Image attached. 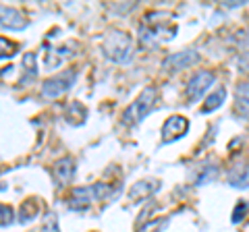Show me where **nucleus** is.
<instances>
[{"label":"nucleus","instance_id":"4","mask_svg":"<svg viewBox=\"0 0 249 232\" xmlns=\"http://www.w3.org/2000/svg\"><path fill=\"white\" fill-rule=\"evenodd\" d=\"M75 79H77V73L73 68H67V71L54 75L42 85V96L44 98H58L62 94H67L75 85Z\"/></svg>","mask_w":249,"mask_h":232},{"label":"nucleus","instance_id":"23","mask_svg":"<svg viewBox=\"0 0 249 232\" xmlns=\"http://www.w3.org/2000/svg\"><path fill=\"white\" fill-rule=\"evenodd\" d=\"M13 224V210L9 205H2V228L11 226Z\"/></svg>","mask_w":249,"mask_h":232},{"label":"nucleus","instance_id":"1","mask_svg":"<svg viewBox=\"0 0 249 232\" xmlns=\"http://www.w3.org/2000/svg\"><path fill=\"white\" fill-rule=\"evenodd\" d=\"M177 35V25H173L170 13H147L139 25V40L143 44L168 42Z\"/></svg>","mask_w":249,"mask_h":232},{"label":"nucleus","instance_id":"10","mask_svg":"<svg viewBox=\"0 0 249 232\" xmlns=\"http://www.w3.org/2000/svg\"><path fill=\"white\" fill-rule=\"evenodd\" d=\"M158 187H160V184L156 182V181H139V182H135L133 187H131V191H129V201L137 203V201L150 197Z\"/></svg>","mask_w":249,"mask_h":232},{"label":"nucleus","instance_id":"6","mask_svg":"<svg viewBox=\"0 0 249 232\" xmlns=\"http://www.w3.org/2000/svg\"><path fill=\"white\" fill-rule=\"evenodd\" d=\"M187 129H189V120H187L185 116H181V114L170 116V118H166L164 127H162V141L164 143L175 141V139L183 137L187 133Z\"/></svg>","mask_w":249,"mask_h":232},{"label":"nucleus","instance_id":"9","mask_svg":"<svg viewBox=\"0 0 249 232\" xmlns=\"http://www.w3.org/2000/svg\"><path fill=\"white\" fill-rule=\"evenodd\" d=\"M91 201H98L96 199V191H93V184L91 187H79L73 191V197L69 201V207L75 212H81L85 207L91 205Z\"/></svg>","mask_w":249,"mask_h":232},{"label":"nucleus","instance_id":"16","mask_svg":"<svg viewBox=\"0 0 249 232\" xmlns=\"http://www.w3.org/2000/svg\"><path fill=\"white\" fill-rule=\"evenodd\" d=\"M37 77V56L36 52H27L25 56H23V79L21 83H27L31 79H36Z\"/></svg>","mask_w":249,"mask_h":232},{"label":"nucleus","instance_id":"20","mask_svg":"<svg viewBox=\"0 0 249 232\" xmlns=\"http://www.w3.org/2000/svg\"><path fill=\"white\" fill-rule=\"evenodd\" d=\"M247 210H249V203L247 201H241V203L235 205V210H232V224H239L241 220L247 215Z\"/></svg>","mask_w":249,"mask_h":232},{"label":"nucleus","instance_id":"3","mask_svg":"<svg viewBox=\"0 0 249 232\" xmlns=\"http://www.w3.org/2000/svg\"><path fill=\"white\" fill-rule=\"evenodd\" d=\"M156 102H158V89L156 87H145L142 89V94H139L133 102L129 104V108L123 112V122L129 127L137 125V122H142L147 114H150V110L156 106Z\"/></svg>","mask_w":249,"mask_h":232},{"label":"nucleus","instance_id":"18","mask_svg":"<svg viewBox=\"0 0 249 232\" xmlns=\"http://www.w3.org/2000/svg\"><path fill=\"white\" fill-rule=\"evenodd\" d=\"M37 215V203L36 201H25V203L21 205V222L25 224L29 220H34Z\"/></svg>","mask_w":249,"mask_h":232},{"label":"nucleus","instance_id":"7","mask_svg":"<svg viewBox=\"0 0 249 232\" xmlns=\"http://www.w3.org/2000/svg\"><path fill=\"white\" fill-rule=\"evenodd\" d=\"M199 60V54L196 50H183V52H175L164 60V68L168 71H183V68L196 65Z\"/></svg>","mask_w":249,"mask_h":232},{"label":"nucleus","instance_id":"17","mask_svg":"<svg viewBox=\"0 0 249 232\" xmlns=\"http://www.w3.org/2000/svg\"><path fill=\"white\" fill-rule=\"evenodd\" d=\"M224 99H227V89H224V87H218V89L214 91V94H210V96L206 98V102H204V108H201V112L208 114V112L218 110V108L222 106Z\"/></svg>","mask_w":249,"mask_h":232},{"label":"nucleus","instance_id":"15","mask_svg":"<svg viewBox=\"0 0 249 232\" xmlns=\"http://www.w3.org/2000/svg\"><path fill=\"white\" fill-rule=\"evenodd\" d=\"M54 176H56V181L62 182V184L71 182V179L75 176V164H73V160L71 158H65V160L56 162V166H54Z\"/></svg>","mask_w":249,"mask_h":232},{"label":"nucleus","instance_id":"24","mask_svg":"<svg viewBox=\"0 0 249 232\" xmlns=\"http://www.w3.org/2000/svg\"><path fill=\"white\" fill-rule=\"evenodd\" d=\"M239 65L243 66V71H249V50L243 52V56H239Z\"/></svg>","mask_w":249,"mask_h":232},{"label":"nucleus","instance_id":"13","mask_svg":"<svg viewBox=\"0 0 249 232\" xmlns=\"http://www.w3.org/2000/svg\"><path fill=\"white\" fill-rule=\"evenodd\" d=\"M67 56H71L69 46H62V48H50V52H46L44 66L48 68V71H54V68H58L62 65V60H65Z\"/></svg>","mask_w":249,"mask_h":232},{"label":"nucleus","instance_id":"5","mask_svg":"<svg viewBox=\"0 0 249 232\" xmlns=\"http://www.w3.org/2000/svg\"><path fill=\"white\" fill-rule=\"evenodd\" d=\"M214 73L212 71H197L196 75L191 77V81L187 83V98H189V102H197L208 91V87L214 83Z\"/></svg>","mask_w":249,"mask_h":232},{"label":"nucleus","instance_id":"19","mask_svg":"<svg viewBox=\"0 0 249 232\" xmlns=\"http://www.w3.org/2000/svg\"><path fill=\"white\" fill-rule=\"evenodd\" d=\"M42 232H60L58 228V218H56V214H52L48 212L42 218Z\"/></svg>","mask_w":249,"mask_h":232},{"label":"nucleus","instance_id":"21","mask_svg":"<svg viewBox=\"0 0 249 232\" xmlns=\"http://www.w3.org/2000/svg\"><path fill=\"white\" fill-rule=\"evenodd\" d=\"M166 222H168V220H162V222L158 224V220H154V222L147 224V226H143L139 232H162V228L166 226Z\"/></svg>","mask_w":249,"mask_h":232},{"label":"nucleus","instance_id":"22","mask_svg":"<svg viewBox=\"0 0 249 232\" xmlns=\"http://www.w3.org/2000/svg\"><path fill=\"white\" fill-rule=\"evenodd\" d=\"M0 46H2V52H0V56H2V58L13 56V54H15V44H9V42L4 40V37L0 40Z\"/></svg>","mask_w":249,"mask_h":232},{"label":"nucleus","instance_id":"8","mask_svg":"<svg viewBox=\"0 0 249 232\" xmlns=\"http://www.w3.org/2000/svg\"><path fill=\"white\" fill-rule=\"evenodd\" d=\"M2 13V29H9V32H21V29L27 27V19L23 17V13L13 9V6H2L0 9Z\"/></svg>","mask_w":249,"mask_h":232},{"label":"nucleus","instance_id":"12","mask_svg":"<svg viewBox=\"0 0 249 232\" xmlns=\"http://www.w3.org/2000/svg\"><path fill=\"white\" fill-rule=\"evenodd\" d=\"M229 184L235 189H247L249 187V166L247 164H237L229 172Z\"/></svg>","mask_w":249,"mask_h":232},{"label":"nucleus","instance_id":"11","mask_svg":"<svg viewBox=\"0 0 249 232\" xmlns=\"http://www.w3.org/2000/svg\"><path fill=\"white\" fill-rule=\"evenodd\" d=\"M65 118L69 125H75V127H81L85 118H88V110H85V106L81 102H71L67 108H65Z\"/></svg>","mask_w":249,"mask_h":232},{"label":"nucleus","instance_id":"2","mask_svg":"<svg viewBox=\"0 0 249 232\" xmlns=\"http://www.w3.org/2000/svg\"><path fill=\"white\" fill-rule=\"evenodd\" d=\"M102 50L104 56L116 65H129L133 60V42H131L127 33L119 32V29H110L106 33L102 42Z\"/></svg>","mask_w":249,"mask_h":232},{"label":"nucleus","instance_id":"14","mask_svg":"<svg viewBox=\"0 0 249 232\" xmlns=\"http://www.w3.org/2000/svg\"><path fill=\"white\" fill-rule=\"evenodd\" d=\"M235 110L241 114L245 120H249V83H239L237 85V102Z\"/></svg>","mask_w":249,"mask_h":232}]
</instances>
